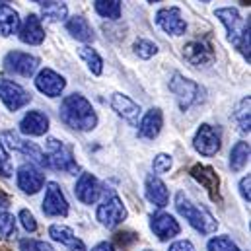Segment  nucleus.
<instances>
[{"label": "nucleus", "mask_w": 251, "mask_h": 251, "mask_svg": "<svg viewBox=\"0 0 251 251\" xmlns=\"http://www.w3.org/2000/svg\"><path fill=\"white\" fill-rule=\"evenodd\" d=\"M59 115H61V121L64 125L74 128V130L88 132L98 125V115H96L92 103L80 94H72V96L64 98L61 109H59Z\"/></svg>", "instance_id": "f257e3e1"}, {"label": "nucleus", "mask_w": 251, "mask_h": 251, "mask_svg": "<svg viewBox=\"0 0 251 251\" xmlns=\"http://www.w3.org/2000/svg\"><path fill=\"white\" fill-rule=\"evenodd\" d=\"M216 18L224 24L226 31H228V39L232 41V45L242 53V57L250 63L251 61V43H250V18L246 20L238 8H218L216 12Z\"/></svg>", "instance_id": "f03ea898"}, {"label": "nucleus", "mask_w": 251, "mask_h": 251, "mask_svg": "<svg viewBox=\"0 0 251 251\" xmlns=\"http://www.w3.org/2000/svg\"><path fill=\"white\" fill-rule=\"evenodd\" d=\"M176 208H177V212L187 220L189 226L195 228L199 234H202V236H210V234L216 232V228H218L216 218H214L206 208L197 206L187 195L181 193V191L176 195Z\"/></svg>", "instance_id": "7ed1b4c3"}, {"label": "nucleus", "mask_w": 251, "mask_h": 251, "mask_svg": "<svg viewBox=\"0 0 251 251\" xmlns=\"http://www.w3.org/2000/svg\"><path fill=\"white\" fill-rule=\"evenodd\" d=\"M96 216H98V220H100L101 226H105V228H117L119 224H123L126 220L128 212H126V206L123 204L121 197L115 191H109L103 197L101 204L98 206Z\"/></svg>", "instance_id": "20e7f679"}, {"label": "nucleus", "mask_w": 251, "mask_h": 251, "mask_svg": "<svg viewBox=\"0 0 251 251\" xmlns=\"http://www.w3.org/2000/svg\"><path fill=\"white\" fill-rule=\"evenodd\" d=\"M170 90L174 92V96L177 98V103H179V107L185 111L189 107H193V105H197V103H201L202 101V94H204V90L197 84V82H193V80H189L185 76H181L179 72H176L174 76H172V80H170Z\"/></svg>", "instance_id": "39448f33"}, {"label": "nucleus", "mask_w": 251, "mask_h": 251, "mask_svg": "<svg viewBox=\"0 0 251 251\" xmlns=\"http://www.w3.org/2000/svg\"><path fill=\"white\" fill-rule=\"evenodd\" d=\"M47 166L66 172V174H76L78 172V164L72 156V150L68 146H64L63 142H59L57 138H49L47 140Z\"/></svg>", "instance_id": "423d86ee"}, {"label": "nucleus", "mask_w": 251, "mask_h": 251, "mask_svg": "<svg viewBox=\"0 0 251 251\" xmlns=\"http://www.w3.org/2000/svg\"><path fill=\"white\" fill-rule=\"evenodd\" d=\"M193 148H195L201 156H214V154H218L220 148H222V134H220V128L208 125V123H202V125L199 126V130L195 132Z\"/></svg>", "instance_id": "0eeeda50"}, {"label": "nucleus", "mask_w": 251, "mask_h": 251, "mask_svg": "<svg viewBox=\"0 0 251 251\" xmlns=\"http://www.w3.org/2000/svg\"><path fill=\"white\" fill-rule=\"evenodd\" d=\"M0 101L6 105L8 111H18L31 101V96L20 84L8 78H0Z\"/></svg>", "instance_id": "6e6552de"}, {"label": "nucleus", "mask_w": 251, "mask_h": 251, "mask_svg": "<svg viewBox=\"0 0 251 251\" xmlns=\"http://www.w3.org/2000/svg\"><path fill=\"white\" fill-rule=\"evenodd\" d=\"M41 210L45 216H51V218H61V216L68 214V201H66L59 183H55V181L47 183Z\"/></svg>", "instance_id": "1a4fd4ad"}, {"label": "nucleus", "mask_w": 251, "mask_h": 251, "mask_svg": "<svg viewBox=\"0 0 251 251\" xmlns=\"http://www.w3.org/2000/svg\"><path fill=\"white\" fill-rule=\"evenodd\" d=\"M16 183L24 193L35 195L45 185V176L35 164H31V162L29 164H22L18 168V172H16Z\"/></svg>", "instance_id": "9d476101"}, {"label": "nucleus", "mask_w": 251, "mask_h": 251, "mask_svg": "<svg viewBox=\"0 0 251 251\" xmlns=\"http://www.w3.org/2000/svg\"><path fill=\"white\" fill-rule=\"evenodd\" d=\"M4 68L12 74L18 76H25L29 78L31 74H35V70L39 68V59L29 55V53H22V51H10L4 57Z\"/></svg>", "instance_id": "9b49d317"}, {"label": "nucleus", "mask_w": 251, "mask_h": 251, "mask_svg": "<svg viewBox=\"0 0 251 251\" xmlns=\"http://www.w3.org/2000/svg\"><path fill=\"white\" fill-rule=\"evenodd\" d=\"M2 138L6 140V144H8L12 150H16V152H20V154H24V156H29L33 164L47 166V156L41 152V148H39L37 144L29 142V140H25V138H22V136H18V134L12 132V130H6V132L2 134Z\"/></svg>", "instance_id": "f8f14e48"}, {"label": "nucleus", "mask_w": 251, "mask_h": 251, "mask_svg": "<svg viewBox=\"0 0 251 251\" xmlns=\"http://www.w3.org/2000/svg\"><path fill=\"white\" fill-rule=\"evenodd\" d=\"M150 230L154 232V236L160 242H170L176 236H179L181 226H179V222L172 214H168V212H156V214L150 216Z\"/></svg>", "instance_id": "ddd939ff"}, {"label": "nucleus", "mask_w": 251, "mask_h": 251, "mask_svg": "<svg viewBox=\"0 0 251 251\" xmlns=\"http://www.w3.org/2000/svg\"><path fill=\"white\" fill-rule=\"evenodd\" d=\"M103 193V187L100 183V179L92 174H80L76 185H74V195L80 202L84 204H94L98 202V199L101 197Z\"/></svg>", "instance_id": "4468645a"}, {"label": "nucleus", "mask_w": 251, "mask_h": 251, "mask_svg": "<svg viewBox=\"0 0 251 251\" xmlns=\"http://www.w3.org/2000/svg\"><path fill=\"white\" fill-rule=\"evenodd\" d=\"M156 24L162 27V31L170 33V35H185L187 31V24L181 18L179 8H162L156 12Z\"/></svg>", "instance_id": "2eb2a0df"}, {"label": "nucleus", "mask_w": 251, "mask_h": 251, "mask_svg": "<svg viewBox=\"0 0 251 251\" xmlns=\"http://www.w3.org/2000/svg\"><path fill=\"white\" fill-rule=\"evenodd\" d=\"M35 88L47 98H59L66 88V80L53 68H43L35 78Z\"/></svg>", "instance_id": "dca6fc26"}, {"label": "nucleus", "mask_w": 251, "mask_h": 251, "mask_svg": "<svg viewBox=\"0 0 251 251\" xmlns=\"http://www.w3.org/2000/svg\"><path fill=\"white\" fill-rule=\"evenodd\" d=\"M20 41L27 43V45H41L45 41V29L41 24V18L37 14H27L24 24L18 29Z\"/></svg>", "instance_id": "f3484780"}, {"label": "nucleus", "mask_w": 251, "mask_h": 251, "mask_svg": "<svg viewBox=\"0 0 251 251\" xmlns=\"http://www.w3.org/2000/svg\"><path fill=\"white\" fill-rule=\"evenodd\" d=\"M191 177H193L195 181H199L202 187L208 191V195H210L212 201H218V199H220V197H218L220 177H218V174H216L210 166H202V164L193 166V168H191Z\"/></svg>", "instance_id": "a211bd4d"}, {"label": "nucleus", "mask_w": 251, "mask_h": 251, "mask_svg": "<svg viewBox=\"0 0 251 251\" xmlns=\"http://www.w3.org/2000/svg\"><path fill=\"white\" fill-rule=\"evenodd\" d=\"M183 57L193 66H204L214 61V51L206 41H189L183 47Z\"/></svg>", "instance_id": "6ab92c4d"}, {"label": "nucleus", "mask_w": 251, "mask_h": 251, "mask_svg": "<svg viewBox=\"0 0 251 251\" xmlns=\"http://www.w3.org/2000/svg\"><path fill=\"white\" fill-rule=\"evenodd\" d=\"M162 126H164L162 109L152 107L150 111H146V115L138 123V136L144 138V140H154L162 132Z\"/></svg>", "instance_id": "aec40b11"}, {"label": "nucleus", "mask_w": 251, "mask_h": 251, "mask_svg": "<svg viewBox=\"0 0 251 251\" xmlns=\"http://www.w3.org/2000/svg\"><path fill=\"white\" fill-rule=\"evenodd\" d=\"M144 191H146V199L158 206V208H164L168 206L170 202V191H168V185L154 174H150L146 177V183H144Z\"/></svg>", "instance_id": "412c9836"}, {"label": "nucleus", "mask_w": 251, "mask_h": 251, "mask_svg": "<svg viewBox=\"0 0 251 251\" xmlns=\"http://www.w3.org/2000/svg\"><path fill=\"white\" fill-rule=\"evenodd\" d=\"M20 130L27 136H43L49 130V117L43 111H29L20 121Z\"/></svg>", "instance_id": "4be33fe9"}, {"label": "nucleus", "mask_w": 251, "mask_h": 251, "mask_svg": "<svg viewBox=\"0 0 251 251\" xmlns=\"http://www.w3.org/2000/svg\"><path fill=\"white\" fill-rule=\"evenodd\" d=\"M111 107H113V111H117V115H121L125 121L128 123H132V125H136L138 123V115H140V105L138 103H134L128 96L125 94H113L111 96Z\"/></svg>", "instance_id": "5701e85b"}, {"label": "nucleus", "mask_w": 251, "mask_h": 251, "mask_svg": "<svg viewBox=\"0 0 251 251\" xmlns=\"http://www.w3.org/2000/svg\"><path fill=\"white\" fill-rule=\"evenodd\" d=\"M49 236H51L57 244L68 248L70 251H86L84 242H82L80 238H76L74 230L68 228V226H64V224H53V226L49 228Z\"/></svg>", "instance_id": "b1692460"}, {"label": "nucleus", "mask_w": 251, "mask_h": 251, "mask_svg": "<svg viewBox=\"0 0 251 251\" xmlns=\"http://www.w3.org/2000/svg\"><path fill=\"white\" fill-rule=\"evenodd\" d=\"M66 31L82 41V43H92L96 39V33H94V27L90 25V22L84 18V16H72L68 22H66Z\"/></svg>", "instance_id": "393cba45"}, {"label": "nucleus", "mask_w": 251, "mask_h": 251, "mask_svg": "<svg viewBox=\"0 0 251 251\" xmlns=\"http://www.w3.org/2000/svg\"><path fill=\"white\" fill-rule=\"evenodd\" d=\"M20 25H22L20 14L8 4H0V35L10 37V35L18 33Z\"/></svg>", "instance_id": "a878e982"}, {"label": "nucleus", "mask_w": 251, "mask_h": 251, "mask_svg": "<svg viewBox=\"0 0 251 251\" xmlns=\"http://www.w3.org/2000/svg\"><path fill=\"white\" fill-rule=\"evenodd\" d=\"M250 160V142H236L230 150V168L232 172H242Z\"/></svg>", "instance_id": "bb28decb"}, {"label": "nucleus", "mask_w": 251, "mask_h": 251, "mask_svg": "<svg viewBox=\"0 0 251 251\" xmlns=\"http://www.w3.org/2000/svg\"><path fill=\"white\" fill-rule=\"evenodd\" d=\"M78 57L88 64V68H90V72H92V74L100 76V74L103 72V59L100 57V53H98L96 49H92V47L84 45V47H80V49H78Z\"/></svg>", "instance_id": "cd10ccee"}, {"label": "nucleus", "mask_w": 251, "mask_h": 251, "mask_svg": "<svg viewBox=\"0 0 251 251\" xmlns=\"http://www.w3.org/2000/svg\"><path fill=\"white\" fill-rule=\"evenodd\" d=\"M94 8L101 18L107 20L121 18V0H94Z\"/></svg>", "instance_id": "c85d7f7f"}, {"label": "nucleus", "mask_w": 251, "mask_h": 251, "mask_svg": "<svg viewBox=\"0 0 251 251\" xmlns=\"http://www.w3.org/2000/svg\"><path fill=\"white\" fill-rule=\"evenodd\" d=\"M68 14V8L63 2H47L43 4V18L47 22H63Z\"/></svg>", "instance_id": "c756f323"}, {"label": "nucleus", "mask_w": 251, "mask_h": 251, "mask_svg": "<svg viewBox=\"0 0 251 251\" xmlns=\"http://www.w3.org/2000/svg\"><path fill=\"white\" fill-rule=\"evenodd\" d=\"M206 250L208 251H242L238 248V244L232 242V238H228V236H216V238L208 240Z\"/></svg>", "instance_id": "7c9ffc66"}, {"label": "nucleus", "mask_w": 251, "mask_h": 251, "mask_svg": "<svg viewBox=\"0 0 251 251\" xmlns=\"http://www.w3.org/2000/svg\"><path fill=\"white\" fill-rule=\"evenodd\" d=\"M16 234V218L14 214L2 210L0 212V240H10Z\"/></svg>", "instance_id": "2f4dec72"}, {"label": "nucleus", "mask_w": 251, "mask_h": 251, "mask_svg": "<svg viewBox=\"0 0 251 251\" xmlns=\"http://www.w3.org/2000/svg\"><path fill=\"white\" fill-rule=\"evenodd\" d=\"M134 53L140 57V59H152L156 53H158V45L148 41V39H138L134 41Z\"/></svg>", "instance_id": "473e14b6"}, {"label": "nucleus", "mask_w": 251, "mask_h": 251, "mask_svg": "<svg viewBox=\"0 0 251 251\" xmlns=\"http://www.w3.org/2000/svg\"><path fill=\"white\" fill-rule=\"evenodd\" d=\"M20 251H55L51 244L43 242V240H33V238H25L20 242Z\"/></svg>", "instance_id": "72a5a7b5"}, {"label": "nucleus", "mask_w": 251, "mask_h": 251, "mask_svg": "<svg viewBox=\"0 0 251 251\" xmlns=\"http://www.w3.org/2000/svg\"><path fill=\"white\" fill-rule=\"evenodd\" d=\"M174 166V158L170 154H158L154 160H152V170L154 174H168Z\"/></svg>", "instance_id": "f704fd0d"}, {"label": "nucleus", "mask_w": 251, "mask_h": 251, "mask_svg": "<svg viewBox=\"0 0 251 251\" xmlns=\"http://www.w3.org/2000/svg\"><path fill=\"white\" fill-rule=\"evenodd\" d=\"M236 117H238V121H240L242 132H250V98H248V100H242Z\"/></svg>", "instance_id": "c9c22d12"}, {"label": "nucleus", "mask_w": 251, "mask_h": 251, "mask_svg": "<svg viewBox=\"0 0 251 251\" xmlns=\"http://www.w3.org/2000/svg\"><path fill=\"white\" fill-rule=\"evenodd\" d=\"M18 218H20L22 226L25 228V232H35L37 230V220H35V216L27 208H22L20 214H18Z\"/></svg>", "instance_id": "e433bc0d"}, {"label": "nucleus", "mask_w": 251, "mask_h": 251, "mask_svg": "<svg viewBox=\"0 0 251 251\" xmlns=\"http://www.w3.org/2000/svg\"><path fill=\"white\" fill-rule=\"evenodd\" d=\"M10 174H12V166H10V160H8V152H6L4 144L0 142V176L10 177Z\"/></svg>", "instance_id": "4c0bfd02"}, {"label": "nucleus", "mask_w": 251, "mask_h": 251, "mask_svg": "<svg viewBox=\"0 0 251 251\" xmlns=\"http://www.w3.org/2000/svg\"><path fill=\"white\" fill-rule=\"evenodd\" d=\"M168 251H197V250H195L193 242H189V240H177V242H174L170 246Z\"/></svg>", "instance_id": "58836bf2"}, {"label": "nucleus", "mask_w": 251, "mask_h": 251, "mask_svg": "<svg viewBox=\"0 0 251 251\" xmlns=\"http://www.w3.org/2000/svg\"><path fill=\"white\" fill-rule=\"evenodd\" d=\"M250 185H251V179L250 176L248 177H242V181H240V193H242V197H244V201H248L250 202Z\"/></svg>", "instance_id": "ea45409f"}, {"label": "nucleus", "mask_w": 251, "mask_h": 251, "mask_svg": "<svg viewBox=\"0 0 251 251\" xmlns=\"http://www.w3.org/2000/svg\"><path fill=\"white\" fill-rule=\"evenodd\" d=\"M92 251H115L113 248V244H109V242H100L98 246H94Z\"/></svg>", "instance_id": "a19ab883"}, {"label": "nucleus", "mask_w": 251, "mask_h": 251, "mask_svg": "<svg viewBox=\"0 0 251 251\" xmlns=\"http://www.w3.org/2000/svg\"><path fill=\"white\" fill-rule=\"evenodd\" d=\"M8 206V199L4 195H0V208H6Z\"/></svg>", "instance_id": "79ce46f5"}, {"label": "nucleus", "mask_w": 251, "mask_h": 251, "mask_svg": "<svg viewBox=\"0 0 251 251\" xmlns=\"http://www.w3.org/2000/svg\"><path fill=\"white\" fill-rule=\"evenodd\" d=\"M33 2H37V4H47V2H51V0H33Z\"/></svg>", "instance_id": "37998d69"}, {"label": "nucleus", "mask_w": 251, "mask_h": 251, "mask_svg": "<svg viewBox=\"0 0 251 251\" xmlns=\"http://www.w3.org/2000/svg\"><path fill=\"white\" fill-rule=\"evenodd\" d=\"M148 2H160V0H148Z\"/></svg>", "instance_id": "c03bdc74"}, {"label": "nucleus", "mask_w": 251, "mask_h": 251, "mask_svg": "<svg viewBox=\"0 0 251 251\" xmlns=\"http://www.w3.org/2000/svg\"><path fill=\"white\" fill-rule=\"evenodd\" d=\"M201 2H210V0H201Z\"/></svg>", "instance_id": "a18cd8bd"}, {"label": "nucleus", "mask_w": 251, "mask_h": 251, "mask_svg": "<svg viewBox=\"0 0 251 251\" xmlns=\"http://www.w3.org/2000/svg\"><path fill=\"white\" fill-rule=\"evenodd\" d=\"M146 251H148V250H146Z\"/></svg>", "instance_id": "49530a36"}]
</instances>
